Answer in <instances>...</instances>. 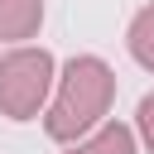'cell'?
I'll return each mask as SVG.
<instances>
[{
  "label": "cell",
  "instance_id": "obj_1",
  "mask_svg": "<svg viewBox=\"0 0 154 154\" xmlns=\"http://www.w3.org/2000/svg\"><path fill=\"white\" fill-rule=\"evenodd\" d=\"M111 96H116V77H111V67L101 63V58H72L67 63V72H63V87H58V96H53V111H48V135L53 140H77V135H87L101 116H106V106H111Z\"/></svg>",
  "mask_w": 154,
  "mask_h": 154
},
{
  "label": "cell",
  "instance_id": "obj_6",
  "mask_svg": "<svg viewBox=\"0 0 154 154\" xmlns=\"http://www.w3.org/2000/svg\"><path fill=\"white\" fill-rule=\"evenodd\" d=\"M140 135H144V144L154 149V96L140 101Z\"/></svg>",
  "mask_w": 154,
  "mask_h": 154
},
{
  "label": "cell",
  "instance_id": "obj_4",
  "mask_svg": "<svg viewBox=\"0 0 154 154\" xmlns=\"http://www.w3.org/2000/svg\"><path fill=\"white\" fill-rule=\"evenodd\" d=\"M130 53L154 72V5H144L135 14V24H130Z\"/></svg>",
  "mask_w": 154,
  "mask_h": 154
},
{
  "label": "cell",
  "instance_id": "obj_2",
  "mask_svg": "<svg viewBox=\"0 0 154 154\" xmlns=\"http://www.w3.org/2000/svg\"><path fill=\"white\" fill-rule=\"evenodd\" d=\"M48 87H53V58L43 48H14L10 58H0V111L10 120L38 116Z\"/></svg>",
  "mask_w": 154,
  "mask_h": 154
},
{
  "label": "cell",
  "instance_id": "obj_5",
  "mask_svg": "<svg viewBox=\"0 0 154 154\" xmlns=\"http://www.w3.org/2000/svg\"><path fill=\"white\" fill-rule=\"evenodd\" d=\"M72 154H135V135L125 130V125H106L101 135H91L82 149H72Z\"/></svg>",
  "mask_w": 154,
  "mask_h": 154
},
{
  "label": "cell",
  "instance_id": "obj_3",
  "mask_svg": "<svg viewBox=\"0 0 154 154\" xmlns=\"http://www.w3.org/2000/svg\"><path fill=\"white\" fill-rule=\"evenodd\" d=\"M43 24V0H0V38H34Z\"/></svg>",
  "mask_w": 154,
  "mask_h": 154
}]
</instances>
